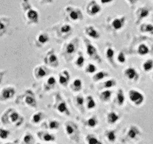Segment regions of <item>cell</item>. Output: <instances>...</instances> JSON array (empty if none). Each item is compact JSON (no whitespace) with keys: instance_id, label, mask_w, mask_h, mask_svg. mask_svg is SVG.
Wrapping results in <instances>:
<instances>
[{"instance_id":"cell-1","label":"cell","mask_w":153,"mask_h":144,"mask_svg":"<svg viewBox=\"0 0 153 144\" xmlns=\"http://www.w3.org/2000/svg\"><path fill=\"white\" fill-rule=\"evenodd\" d=\"M24 118L17 110L13 107H9L1 112L0 116V124L3 127L13 125L19 127L23 122Z\"/></svg>"},{"instance_id":"cell-2","label":"cell","mask_w":153,"mask_h":144,"mask_svg":"<svg viewBox=\"0 0 153 144\" xmlns=\"http://www.w3.org/2000/svg\"><path fill=\"white\" fill-rule=\"evenodd\" d=\"M20 7L25 23L28 26L37 25L39 22V13L33 8L29 0H21Z\"/></svg>"},{"instance_id":"cell-3","label":"cell","mask_w":153,"mask_h":144,"mask_svg":"<svg viewBox=\"0 0 153 144\" xmlns=\"http://www.w3.org/2000/svg\"><path fill=\"white\" fill-rule=\"evenodd\" d=\"M20 101L22 102L25 105H26L27 106L32 108V109L37 107L36 98L33 92L30 89L25 90L22 95H19V97L16 98V104H19Z\"/></svg>"},{"instance_id":"cell-4","label":"cell","mask_w":153,"mask_h":144,"mask_svg":"<svg viewBox=\"0 0 153 144\" xmlns=\"http://www.w3.org/2000/svg\"><path fill=\"white\" fill-rule=\"evenodd\" d=\"M15 94H16V88L13 86H4L0 88V103H7L14 97Z\"/></svg>"},{"instance_id":"cell-5","label":"cell","mask_w":153,"mask_h":144,"mask_svg":"<svg viewBox=\"0 0 153 144\" xmlns=\"http://www.w3.org/2000/svg\"><path fill=\"white\" fill-rule=\"evenodd\" d=\"M65 13L67 14L69 19L74 22H79L84 19V14L82 10L79 7L73 5H67L64 8Z\"/></svg>"},{"instance_id":"cell-6","label":"cell","mask_w":153,"mask_h":144,"mask_svg":"<svg viewBox=\"0 0 153 144\" xmlns=\"http://www.w3.org/2000/svg\"><path fill=\"white\" fill-rule=\"evenodd\" d=\"M128 98L131 103L135 106H140L144 102V94L137 89H131L128 92Z\"/></svg>"},{"instance_id":"cell-7","label":"cell","mask_w":153,"mask_h":144,"mask_svg":"<svg viewBox=\"0 0 153 144\" xmlns=\"http://www.w3.org/2000/svg\"><path fill=\"white\" fill-rule=\"evenodd\" d=\"M85 46H86V52L88 56L90 58H93L94 60L97 61L98 62H100L101 61V58H100V55H99L97 47L87 38L85 39Z\"/></svg>"},{"instance_id":"cell-8","label":"cell","mask_w":153,"mask_h":144,"mask_svg":"<svg viewBox=\"0 0 153 144\" xmlns=\"http://www.w3.org/2000/svg\"><path fill=\"white\" fill-rule=\"evenodd\" d=\"M151 13L150 8L147 6H140L136 9L134 12V16H135V23L139 24L143 20L146 19L148 16H149Z\"/></svg>"},{"instance_id":"cell-9","label":"cell","mask_w":153,"mask_h":144,"mask_svg":"<svg viewBox=\"0 0 153 144\" xmlns=\"http://www.w3.org/2000/svg\"><path fill=\"white\" fill-rule=\"evenodd\" d=\"M102 10L101 4L96 0H91L86 5V13L90 16H97Z\"/></svg>"},{"instance_id":"cell-10","label":"cell","mask_w":153,"mask_h":144,"mask_svg":"<svg viewBox=\"0 0 153 144\" xmlns=\"http://www.w3.org/2000/svg\"><path fill=\"white\" fill-rule=\"evenodd\" d=\"M44 62L46 64L49 65L52 68H57L59 64V60L58 56L55 54V50L53 49H51L46 52V56L44 57Z\"/></svg>"},{"instance_id":"cell-11","label":"cell","mask_w":153,"mask_h":144,"mask_svg":"<svg viewBox=\"0 0 153 144\" xmlns=\"http://www.w3.org/2000/svg\"><path fill=\"white\" fill-rule=\"evenodd\" d=\"M126 22V16L121 15V16H117L114 18L111 21V27L116 31H119L123 28L125 26Z\"/></svg>"},{"instance_id":"cell-12","label":"cell","mask_w":153,"mask_h":144,"mask_svg":"<svg viewBox=\"0 0 153 144\" xmlns=\"http://www.w3.org/2000/svg\"><path fill=\"white\" fill-rule=\"evenodd\" d=\"M10 17L5 15L0 16V38L4 37L7 33V28L10 25Z\"/></svg>"},{"instance_id":"cell-13","label":"cell","mask_w":153,"mask_h":144,"mask_svg":"<svg viewBox=\"0 0 153 144\" xmlns=\"http://www.w3.org/2000/svg\"><path fill=\"white\" fill-rule=\"evenodd\" d=\"M64 130L65 133L69 137L73 138V136H76L78 133V127L73 122H67L64 124Z\"/></svg>"},{"instance_id":"cell-14","label":"cell","mask_w":153,"mask_h":144,"mask_svg":"<svg viewBox=\"0 0 153 144\" xmlns=\"http://www.w3.org/2000/svg\"><path fill=\"white\" fill-rule=\"evenodd\" d=\"M83 31L85 35L91 38L96 39V40L100 38V36H101L100 32L92 25H89L85 26V28H84Z\"/></svg>"},{"instance_id":"cell-15","label":"cell","mask_w":153,"mask_h":144,"mask_svg":"<svg viewBox=\"0 0 153 144\" xmlns=\"http://www.w3.org/2000/svg\"><path fill=\"white\" fill-rule=\"evenodd\" d=\"M78 39L75 38L73 40H72L71 41H70L69 43L66 44L65 46H64V51H65V53L67 55L71 56L73 55L75 52L77 50V46H78Z\"/></svg>"},{"instance_id":"cell-16","label":"cell","mask_w":153,"mask_h":144,"mask_svg":"<svg viewBox=\"0 0 153 144\" xmlns=\"http://www.w3.org/2000/svg\"><path fill=\"white\" fill-rule=\"evenodd\" d=\"M48 75V69L43 65H37L34 69V76L37 80L45 77Z\"/></svg>"},{"instance_id":"cell-17","label":"cell","mask_w":153,"mask_h":144,"mask_svg":"<svg viewBox=\"0 0 153 144\" xmlns=\"http://www.w3.org/2000/svg\"><path fill=\"white\" fill-rule=\"evenodd\" d=\"M124 76L130 80H136L138 77V73L133 67H128L124 70Z\"/></svg>"},{"instance_id":"cell-18","label":"cell","mask_w":153,"mask_h":144,"mask_svg":"<svg viewBox=\"0 0 153 144\" xmlns=\"http://www.w3.org/2000/svg\"><path fill=\"white\" fill-rule=\"evenodd\" d=\"M70 74L67 70H62L59 74V82L61 86H67L70 80Z\"/></svg>"},{"instance_id":"cell-19","label":"cell","mask_w":153,"mask_h":144,"mask_svg":"<svg viewBox=\"0 0 153 144\" xmlns=\"http://www.w3.org/2000/svg\"><path fill=\"white\" fill-rule=\"evenodd\" d=\"M55 109L57 110L58 112L61 114H67V115H70V110L68 109L67 103L64 100H61L59 102H58L55 106Z\"/></svg>"},{"instance_id":"cell-20","label":"cell","mask_w":153,"mask_h":144,"mask_svg":"<svg viewBox=\"0 0 153 144\" xmlns=\"http://www.w3.org/2000/svg\"><path fill=\"white\" fill-rule=\"evenodd\" d=\"M37 136L40 140H43L45 142H54L55 140V136L52 134L49 133V132L45 131H38L37 133Z\"/></svg>"},{"instance_id":"cell-21","label":"cell","mask_w":153,"mask_h":144,"mask_svg":"<svg viewBox=\"0 0 153 144\" xmlns=\"http://www.w3.org/2000/svg\"><path fill=\"white\" fill-rule=\"evenodd\" d=\"M140 134V130L139 128L136 125H131L127 131V136L130 139H135Z\"/></svg>"},{"instance_id":"cell-22","label":"cell","mask_w":153,"mask_h":144,"mask_svg":"<svg viewBox=\"0 0 153 144\" xmlns=\"http://www.w3.org/2000/svg\"><path fill=\"white\" fill-rule=\"evenodd\" d=\"M56 85V79L54 76H50L47 78L43 85V89L45 91H50Z\"/></svg>"},{"instance_id":"cell-23","label":"cell","mask_w":153,"mask_h":144,"mask_svg":"<svg viewBox=\"0 0 153 144\" xmlns=\"http://www.w3.org/2000/svg\"><path fill=\"white\" fill-rule=\"evenodd\" d=\"M120 119V116L117 112L114 111H111L106 116V121L108 124H114L116 122H117Z\"/></svg>"},{"instance_id":"cell-24","label":"cell","mask_w":153,"mask_h":144,"mask_svg":"<svg viewBox=\"0 0 153 144\" xmlns=\"http://www.w3.org/2000/svg\"><path fill=\"white\" fill-rule=\"evenodd\" d=\"M58 32L61 35H68L73 32V27L68 23H64L60 26Z\"/></svg>"},{"instance_id":"cell-25","label":"cell","mask_w":153,"mask_h":144,"mask_svg":"<svg viewBox=\"0 0 153 144\" xmlns=\"http://www.w3.org/2000/svg\"><path fill=\"white\" fill-rule=\"evenodd\" d=\"M82 86H83V82L79 77H76V79L73 80L70 85V88L73 92H79L82 88Z\"/></svg>"},{"instance_id":"cell-26","label":"cell","mask_w":153,"mask_h":144,"mask_svg":"<svg viewBox=\"0 0 153 144\" xmlns=\"http://www.w3.org/2000/svg\"><path fill=\"white\" fill-rule=\"evenodd\" d=\"M36 40H37V43H39L41 45L46 44L48 43L49 40V34H46V33L45 32H40L37 35Z\"/></svg>"},{"instance_id":"cell-27","label":"cell","mask_w":153,"mask_h":144,"mask_svg":"<svg viewBox=\"0 0 153 144\" xmlns=\"http://www.w3.org/2000/svg\"><path fill=\"white\" fill-rule=\"evenodd\" d=\"M126 98L124 94V92L122 88H120L117 92V94L116 96V102L118 106H123L125 104Z\"/></svg>"},{"instance_id":"cell-28","label":"cell","mask_w":153,"mask_h":144,"mask_svg":"<svg viewBox=\"0 0 153 144\" xmlns=\"http://www.w3.org/2000/svg\"><path fill=\"white\" fill-rule=\"evenodd\" d=\"M44 118L43 112H37L33 114L31 117V122L33 124H39Z\"/></svg>"},{"instance_id":"cell-29","label":"cell","mask_w":153,"mask_h":144,"mask_svg":"<svg viewBox=\"0 0 153 144\" xmlns=\"http://www.w3.org/2000/svg\"><path fill=\"white\" fill-rule=\"evenodd\" d=\"M109 76V74L107 71H104V70H101V71H98L97 73L94 74L93 76V80L94 82H98V81L104 79V78Z\"/></svg>"},{"instance_id":"cell-30","label":"cell","mask_w":153,"mask_h":144,"mask_svg":"<svg viewBox=\"0 0 153 144\" xmlns=\"http://www.w3.org/2000/svg\"><path fill=\"white\" fill-rule=\"evenodd\" d=\"M140 31L143 33H149L153 35V25L152 23H142L140 26Z\"/></svg>"},{"instance_id":"cell-31","label":"cell","mask_w":153,"mask_h":144,"mask_svg":"<svg viewBox=\"0 0 153 144\" xmlns=\"http://www.w3.org/2000/svg\"><path fill=\"white\" fill-rule=\"evenodd\" d=\"M112 95V92L110 89H105L100 93V98L102 101L108 102L111 99Z\"/></svg>"},{"instance_id":"cell-32","label":"cell","mask_w":153,"mask_h":144,"mask_svg":"<svg viewBox=\"0 0 153 144\" xmlns=\"http://www.w3.org/2000/svg\"><path fill=\"white\" fill-rule=\"evenodd\" d=\"M85 140L87 144H102V142L94 134H88Z\"/></svg>"},{"instance_id":"cell-33","label":"cell","mask_w":153,"mask_h":144,"mask_svg":"<svg viewBox=\"0 0 153 144\" xmlns=\"http://www.w3.org/2000/svg\"><path fill=\"white\" fill-rule=\"evenodd\" d=\"M85 104H86L87 108H88V110H93L94 108L96 107V106H97L95 100H94V98L91 95L87 96V98H85Z\"/></svg>"},{"instance_id":"cell-34","label":"cell","mask_w":153,"mask_h":144,"mask_svg":"<svg viewBox=\"0 0 153 144\" xmlns=\"http://www.w3.org/2000/svg\"><path fill=\"white\" fill-rule=\"evenodd\" d=\"M137 52L140 56H146L149 52V48L145 44H140L137 46Z\"/></svg>"},{"instance_id":"cell-35","label":"cell","mask_w":153,"mask_h":144,"mask_svg":"<svg viewBox=\"0 0 153 144\" xmlns=\"http://www.w3.org/2000/svg\"><path fill=\"white\" fill-rule=\"evenodd\" d=\"M142 68L145 72H150L153 69V60L151 58L146 59L142 64Z\"/></svg>"},{"instance_id":"cell-36","label":"cell","mask_w":153,"mask_h":144,"mask_svg":"<svg viewBox=\"0 0 153 144\" xmlns=\"http://www.w3.org/2000/svg\"><path fill=\"white\" fill-rule=\"evenodd\" d=\"M105 136H106V139L108 140V141L109 142H111V143H114L117 139L116 133H115L114 130H106Z\"/></svg>"},{"instance_id":"cell-37","label":"cell","mask_w":153,"mask_h":144,"mask_svg":"<svg viewBox=\"0 0 153 144\" xmlns=\"http://www.w3.org/2000/svg\"><path fill=\"white\" fill-rule=\"evenodd\" d=\"M114 54H115L114 50L112 49L111 47H108V49H106L105 56L112 64H114Z\"/></svg>"},{"instance_id":"cell-38","label":"cell","mask_w":153,"mask_h":144,"mask_svg":"<svg viewBox=\"0 0 153 144\" xmlns=\"http://www.w3.org/2000/svg\"><path fill=\"white\" fill-rule=\"evenodd\" d=\"M10 130L4 127H0V140H5L10 136Z\"/></svg>"},{"instance_id":"cell-39","label":"cell","mask_w":153,"mask_h":144,"mask_svg":"<svg viewBox=\"0 0 153 144\" xmlns=\"http://www.w3.org/2000/svg\"><path fill=\"white\" fill-rule=\"evenodd\" d=\"M60 122L56 119L49 120L47 122V128L50 130H57L59 128Z\"/></svg>"},{"instance_id":"cell-40","label":"cell","mask_w":153,"mask_h":144,"mask_svg":"<svg viewBox=\"0 0 153 144\" xmlns=\"http://www.w3.org/2000/svg\"><path fill=\"white\" fill-rule=\"evenodd\" d=\"M34 142V138L31 133H25L22 136V144H32Z\"/></svg>"},{"instance_id":"cell-41","label":"cell","mask_w":153,"mask_h":144,"mask_svg":"<svg viewBox=\"0 0 153 144\" xmlns=\"http://www.w3.org/2000/svg\"><path fill=\"white\" fill-rule=\"evenodd\" d=\"M85 62V57H84V56L82 55L81 52H79V56H78V57L76 58V62H75V64H76V67H78L79 68H82L84 66Z\"/></svg>"},{"instance_id":"cell-42","label":"cell","mask_w":153,"mask_h":144,"mask_svg":"<svg viewBox=\"0 0 153 144\" xmlns=\"http://www.w3.org/2000/svg\"><path fill=\"white\" fill-rule=\"evenodd\" d=\"M117 82L114 79H108L103 82V88L105 89H110L116 86Z\"/></svg>"},{"instance_id":"cell-43","label":"cell","mask_w":153,"mask_h":144,"mask_svg":"<svg viewBox=\"0 0 153 144\" xmlns=\"http://www.w3.org/2000/svg\"><path fill=\"white\" fill-rule=\"evenodd\" d=\"M97 68L96 67L95 64H94L93 63H89V64H87V66L85 67V72L87 74H92L97 73Z\"/></svg>"},{"instance_id":"cell-44","label":"cell","mask_w":153,"mask_h":144,"mask_svg":"<svg viewBox=\"0 0 153 144\" xmlns=\"http://www.w3.org/2000/svg\"><path fill=\"white\" fill-rule=\"evenodd\" d=\"M87 124H88V127L90 128H95L98 124V119H97V116H94L89 118L87 121Z\"/></svg>"},{"instance_id":"cell-45","label":"cell","mask_w":153,"mask_h":144,"mask_svg":"<svg viewBox=\"0 0 153 144\" xmlns=\"http://www.w3.org/2000/svg\"><path fill=\"white\" fill-rule=\"evenodd\" d=\"M76 102L79 106H83L84 104H85V98L82 95H78L76 98Z\"/></svg>"},{"instance_id":"cell-46","label":"cell","mask_w":153,"mask_h":144,"mask_svg":"<svg viewBox=\"0 0 153 144\" xmlns=\"http://www.w3.org/2000/svg\"><path fill=\"white\" fill-rule=\"evenodd\" d=\"M117 59L118 62L120 63V64H124V63L126 62V58L125 54H124L123 52H119Z\"/></svg>"},{"instance_id":"cell-47","label":"cell","mask_w":153,"mask_h":144,"mask_svg":"<svg viewBox=\"0 0 153 144\" xmlns=\"http://www.w3.org/2000/svg\"><path fill=\"white\" fill-rule=\"evenodd\" d=\"M6 72H7V70H4V69H0V84H1V82H2L3 78H4Z\"/></svg>"},{"instance_id":"cell-48","label":"cell","mask_w":153,"mask_h":144,"mask_svg":"<svg viewBox=\"0 0 153 144\" xmlns=\"http://www.w3.org/2000/svg\"><path fill=\"white\" fill-rule=\"evenodd\" d=\"M125 1L128 3V5H129L130 7H133L139 0H125Z\"/></svg>"},{"instance_id":"cell-49","label":"cell","mask_w":153,"mask_h":144,"mask_svg":"<svg viewBox=\"0 0 153 144\" xmlns=\"http://www.w3.org/2000/svg\"><path fill=\"white\" fill-rule=\"evenodd\" d=\"M54 0H40V3L42 4H52Z\"/></svg>"},{"instance_id":"cell-50","label":"cell","mask_w":153,"mask_h":144,"mask_svg":"<svg viewBox=\"0 0 153 144\" xmlns=\"http://www.w3.org/2000/svg\"><path fill=\"white\" fill-rule=\"evenodd\" d=\"M114 0H100L101 4H108L110 3L113 2Z\"/></svg>"},{"instance_id":"cell-51","label":"cell","mask_w":153,"mask_h":144,"mask_svg":"<svg viewBox=\"0 0 153 144\" xmlns=\"http://www.w3.org/2000/svg\"><path fill=\"white\" fill-rule=\"evenodd\" d=\"M4 144H13V143L11 142H4Z\"/></svg>"},{"instance_id":"cell-52","label":"cell","mask_w":153,"mask_h":144,"mask_svg":"<svg viewBox=\"0 0 153 144\" xmlns=\"http://www.w3.org/2000/svg\"><path fill=\"white\" fill-rule=\"evenodd\" d=\"M152 80H153V74H152Z\"/></svg>"},{"instance_id":"cell-53","label":"cell","mask_w":153,"mask_h":144,"mask_svg":"<svg viewBox=\"0 0 153 144\" xmlns=\"http://www.w3.org/2000/svg\"><path fill=\"white\" fill-rule=\"evenodd\" d=\"M151 1H152V2H153V0H151Z\"/></svg>"},{"instance_id":"cell-54","label":"cell","mask_w":153,"mask_h":144,"mask_svg":"<svg viewBox=\"0 0 153 144\" xmlns=\"http://www.w3.org/2000/svg\"><path fill=\"white\" fill-rule=\"evenodd\" d=\"M37 144H41V143H37Z\"/></svg>"}]
</instances>
